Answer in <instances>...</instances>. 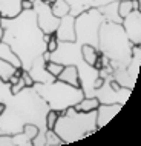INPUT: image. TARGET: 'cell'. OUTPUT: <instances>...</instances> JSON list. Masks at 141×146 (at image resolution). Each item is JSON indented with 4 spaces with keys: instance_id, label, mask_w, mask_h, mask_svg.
Masks as SVG:
<instances>
[{
    "instance_id": "cell-1",
    "label": "cell",
    "mask_w": 141,
    "mask_h": 146,
    "mask_svg": "<svg viewBox=\"0 0 141 146\" xmlns=\"http://www.w3.org/2000/svg\"><path fill=\"white\" fill-rule=\"evenodd\" d=\"M6 108L0 114V134H18L25 123H35L40 128L38 135L32 140V146L45 145V117L49 106L32 86L13 94L5 102Z\"/></svg>"
},
{
    "instance_id": "cell-2",
    "label": "cell",
    "mask_w": 141,
    "mask_h": 146,
    "mask_svg": "<svg viewBox=\"0 0 141 146\" xmlns=\"http://www.w3.org/2000/svg\"><path fill=\"white\" fill-rule=\"evenodd\" d=\"M0 25L3 28L2 40L20 58L22 69L28 71L32 62L46 49L45 34L37 25L34 9H23L13 19H2Z\"/></svg>"
},
{
    "instance_id": "cell-3",
    "label": "cell",
    "mask_w": 141,
    "mask_h": 146,
    "mask_svg": "<svg viewBox=\"0 0 141 146\" xmlns=\"http://www.w3.org/2000/svg\"><path fill=\"white\" fill-rule=\"evenodd\" d=\"M98 51L109 58L113 69H126L132 57V43L118 22L104 20L98 29Z\"/></svg>"
},
{
    "instance_id": "cell-4",
    "label": "cell",
    "mask_w": 141,
    "mask_h": 146,
    "mask_svg": "<svg viewBox=\"0 0 141 146\" xmlns=\"http://www.w3.org/2000/svg\"><path fill=\"white\" fill-rule=\"evenodd\" d=\"M52 129L61 139L63 145L83 140L91 134L98 131V128H97V114L95 111L80 112L74 106H69L58 115Z\"/></svg>"
},
{
    "instance_id": "cell-5",
    "label": "cell",
    "mask_w": 141,
    "mask_h": 146,
    "mask_svg": "<svg viewBox=\"0 0 141 146\" xmlns=\"http://www.w3.org/2000/svg\"><path fill=\"white\" fill-rule=\"evenodd\" d=\"M32 88L48 103L49 109L58 111L60 114L69 106H75L84 97V92L81 88L68 85L65 82L57 80V78L52 82H48V83H37L35 82Z\"/></svg>"
},
{
    "instance_id": "cell-6",
    "label": "cell",
    "mask_w": 141,
    "mask_h": 146,
    "mask_svg": "<svg viewBox=\"0 0 141 146\" xmlns=\"http://www.w3.org/2000/svg\"><path fill=\"white\" fill-rule=\"evenodd\" d=\"M103 22L104 17L98 8H91L75 15V42L80 46L88 43L98 48V29Z\"/></svg>"
},
{
    "instance_id": "cell-7",
    "label": "cell",
    "mask_w": 141,
    "mask_h": 146,
    "mask_svg": "<svg viewBox=\"0 0 141 146\" xmlns=\"http://www.w3.org/2000/svg\"><path fill=\"white\" fill-rule=\"evenodd\" d=\"M132 89L126 88V86H121L117 80H112L107 83V80H104V85L100 89L95 91V96L98 98L100 103H120L123 105L127 102V98L130 97Z\"/></svg>"
},
{
    "instance_id": "cell-8",
    "label": "cell",
    "mask_w": 141,
    "mask_h": 146,
    "mask_svg": "<svg viewBox=\"0 0 141 146\" xmlns=\"http://www.w3.org/2000/svg\"><path fill=\"white\" fill-rule=\"evenodd\" d=\"M34 13L37 17V25L43 34H54L60 23V19L55 17L51 11V6L43 0H34Z\"/></svg>"
},
{
    "instance_id": "cell-9",
    "label": "cell",
    "mask_w": 141,
    "mask_h": 146,
    "mask_svg": "<svg viewBox=\"0 0 141 146\" xmlns=\"http://www.w3.org/2000/svg\"><path fill=\"white\" fill-rule=\"evenodd\" d=\"M121 26L124 34L132 45H141V11L132 9L127 15L121 19Z\"/></svg>"
},
{
    "instance_id": "cell-10",
    "label": "cell",
    "mask_w": 141,
    "mask_h": 146,
    "mask_svg": "<svg viewBox=\"0 0 141 146\" xmlns=\"http://www.w3.org/2000/svg\"><path fill=\"white\" fill-rule=\"evenodd\" d=\"M75 17L70 14H66L60 17V23H58L55 29V37L58 42H74L75 40Z\"/></svg>"
},
{
    "instance_id": "cell-11",
    "label": "cell",
    "mask_w": 141,
    "mask_h": 146,
    "mask_svg": "<svg viewBox=\"0 0 141 146\" xmlns=\"http://www.w3.org/2000/svg\"><path fill=\"white\" fill-rule=\"evenodd\" d=\"M121 108H123V105H120V103H100L95 109L97 128L101 129L103 126H106L117 114L121 111Z\"/></svg>"
},
{
    "instance_id": "cell-12",
    "label": "cell",
    "mask_w": 141,
    "mask_h": 146,
    "mask_svg": "<svg viewBox=\"0 0 141 146\" xmlns=\"http://www.w3.org/2000/svg\"><path fill=\"white\" fill-rule=\"evenodd\" d=\"M69 5V14L70 15H78L83 11H88L91 8H100V6H104L107 3H112V2H118V0H66Z\"/></svg>"
},
{
    "instance_id": "cell-13",
    "label": "cell",
    "mask_w": 141,
    "mask_h": 146,
    "mask_svg": "<svg viewBox=\"0 0 141 146\" xmlns=\"http://www.w3.org/2000/svg\"><path fill=\"white\" fill-rule=\"evenodd\" d=\"M45 60L40 57H37L35 60L32 62V65H31V68L28 69V72L32 76L34 82H37V83H48V82H52L55 80L51 74L48 72V71L45 69Z\"/></svg>"
},
{
    "instance_id": "cell-14",
    "label": "cell",
    "mask_w": 141,
    "mask_h": 146,
    "mask_svg": "<svg viewBox=\"0 0 141 146\" xmlns=\"http://www.w3.org/2000/svg\"><path fill=\"white\" fill-rule=\"evenodd\" d=\"M57 80L65 82V83L72 85V86H77V88H81L80 74H78V68L75 65H63V69L57 76Z\"/></svg>"
},
{
    "instance_id": "cell-15",
    "label": "cell",
    "mask_w": 141,
    "mask_h": 146,
    "mask_svg": "<svg viewBox=\"0 0 141 146\" xmlns=\"http://www.w3.org/2000/svg\"><path fill=\"white\" fill-rule=\"evenodd\" d=\"M22 0H0L2 19H13L22 13Z\"/></svg>"
},
{
    "instance_id": "cell-16",
    "label": "cell",
    "mask_w": 141,
    "mask_h": 146,
    "mask_svg": "<svg viewBox=\"0 0 141 146\" xmlns=\"http://www.w3.org/2000/svg\"><path fill=\"white\" fill-rule=\"evenodd\" d=\"M0 58L2 60H6L9 62L11 65H14L15 68H22V63H20V58L15 56V52L11 49V46L5 42H0Z\"/></svg>"
},
{
    "instance_id": "cell-17",
    "label": "cell",
    "mask_w": 141,
    "mask_h": 146,
    "mask_svg": "<svg viewBox=\"0 0 141 146\" xmlns=\"http://www.w3.org/2000/svg\"><path fill=\"white\" fill-rule=\"evenodd\" d=\"M118 2H112V3H107L104 6H100L98 11L103 14L104 20H109V22H118L121 23V17L118 15Z\"/></svg>"
},
{
    "instance_id": "cell-18",
    "label": "cell",
    "mask_w": 141,
    "mask_h": 146,
    "mask_svg": "<svg viewBox=\"0 0 141 146\" xmlns=\"http://www.w3.org/2000/svg\"><path fill=\"white\" fill-rule=\"evenodd\" d=\"M80 52H81V58H83V62L88 63V65H91V66H94V63H95L97 57H98L100 51H98V48H95V46L84 43V45H81Z\"/></svg>"
},
{
    "instance_id": "cell-19",
    "label": "cell",
    "mask_w": 141,
    "mask_h": 146,
    "mask_svg": "<svg viewBox=\"0 0 141 146\" xmlns=\"http://www.w3.org/2000/svg\"><path fill=\"white\" fill-rule=\"evenodd\" d=\"M98 105H100L98 98H97L95 96H92V97H83L74 108H75L77 111H80V112H88V111H95Z\"/></svg>"
},
{
    "instance_id": "cell-20",
    "label": "cell",
    "mask_w": 141,
    "mask_h": 146,
    "mask_svg": "<svg viewBox=\"0 0 141 146\" xmlns=\"http://www.w3.org/2000/svg\"><path fill=\"white\" fill-rule=\"evenodd\" d=\"M51 11L55 17H63V15L69 14V5L66 0H55V2L51 5Z\"/></svg>"
},
{
    "instance_id": "cell-21",
    "label": "cell",
    "mask_w": 141,
    "mask_h": 146,
    "mask_svg": "<svg viewBox=\"0 0 141 146\" xmlns=\"http://www.w3.org/2000/svg\"><path fill=\"white\" fill-rule=\"evenodd\" d=\"M15 69H17V68H15L14 65H11L9 62L2 60V58H0V78H2L3 82L9 80V77L15 72Z\"/></svg>"
},
{
    "instance_id": "cell-22",
    "label": "cell",
    "mask_w": 141,
    "mask_h": 146,
    "mask_svg": "<svg viewBox=\"0 0 141 146\" xmlns=\"http://www.w3.org/2000/svg\"><path fill=\"white\" fill-rule=\"evenodd\" d=\"M22 132L25 134L26 139L31 140V143H32V140L38 135V132H40V128H38V126L35 125V123H25V125H23Z\"/></svg>"
},
{
    "instance_id": "cell-23",
    "label": "cell",
    "mask_w": 141,
    "mask_h": 146,
    "mask_svg": "<svg viewBox=\"0 0 141 146\" xmlns=\"http://www.w3.org/2000/svg\"><path fill=\"white\" fill-rule=\"evenodd\" d=\"M58 145H63L61 139L54 132V129H46V132H45V146H58Z\"/></svg>"
},
{
    "instance_id": "cell-24",
    "label": "cell",
    "mask_w": 141,
    "mask_h": 146,
    "mask_svg": "<svg viewBox=\"0 0 141 146\" xmlns=\"http://www.w3.org/2000/svg\"><path fill=\"white\" fill-rule=\"evenodd\" d=\"M118 15L121 19L134 9V0H118Z\"/></svg>"
},
{
    "instance_id": "cell-25",
    "label": "cell",
    "mask_w": 141,
    "mask_h": 146,
    "mask_svg": "<svg viewBox=\"0 0 141 146\" xmlns=\"http://www.w3.org/2000/svg\"><path fill=\"white\" fill-rule=\"evenodd\" d=\"M45 69L48 71L54 78H57V76L61 72V69H63V65L58 63V62H54V60H48L45 63Z\"/></svg>"
},
{
    "instance_id": "cell-26",
    "label": "cell",
    "mask_w": 141,
    "mask_h": 146,
    "mask_svg": "<svg viewBox=\"0 0 141 146\" xmlns=\"http://www.w3.org/2000/svg\"><path fill=\"white\" fill-rule=\"evenodd\" d=\"M58 115H60V112L54 111V109H49V111L46 112V117H45V126H46V129H52L54 128V125H55Z\"/></svg>"
},
{
    "instance_id": "cell-27",
    "label": "cell",
    "mask_w": 141,
    "mask_h": 146,
    "mask_svg": "<svg viewBox=\"0 0 141 146\" xmlns=\"http://www.w3.org/2000/svg\"><path fill=\"white\" fill-rule=\"evenodd\" d=\"M13 94H11V85L9 82H3L2 78H0V102H5Z\"/></svg>"
},
{
    "instance_id": "cell-28",
    "label": "cell",
    "mask_w": 141,
    "mask_h": 146,
    "mask_svg": "<svg viewBox=\"0 0 141 146\" xmlns=\"http://www.w3.org/2000/svg\"><path fill=\"white\" fill-rule=\"evenodd\" d=\"M58 46V38L55 37V34H51L48 42H46V51H49V52H54V51L57 49Z\"/></svg>"
},
{
    "instance_id": "cell-29",
    "label": "cell",
    "mask_w": 141,
    "mask_h": 146,
    "mask_svg": "<svg viewBox=\"0 0 141 146\" xmlns=\"http://www.w3.org/2000/svg\"><path fill=\"white\" fill-rule=\"evenodd\" d=\"M22 78H23V82H25V86H26V88H31V86L35 83L32 76H31V74H29L26 69H22Z\"/></svg>"
},
{
    "instance_id": "cell-30",
    "label": "cell",
    "mask_w": 141,
    "mask_h": 146,
    "mask_svg": "<svg viewBox=\"0 0 141 146\" xmlns=\"http://www.w3.org/2000/svg\"><path fill=\"white\" fill-rule=\"evenodd\" d=\"M26 86H25V82H23V78L20 76V78H18V82H15L14 85H11V94H17V92H20L22 89H25Z\"/></svg>"
},
{
    "instance_id": "cell-31",
    "label": "cell",
    "mask_w": 141,
    "mask_h": 146,
    "mask_svg": "<svg viewBox=\"0 0 141 146\" xmlns=\"http://www.w3.org/2000/svg\"><path fill=\"white\" fill-rule=\"evenodd\" d=\"M34 3L29 2V0H22V9H32Z\"/></svg>"
},
{
    "instance_id": "cell-32",
    "label": "cell",
    "mask_w": 141,
    "mask_h": 146,
    "mask_svg": "<svg viewBox=\"0 0 141 146\" xmlns=\"http://www.w3.org/2000/svg\"><path fill=\"white\" fill-rule=\"evenodd\" d=\"M5 108H6V105L3 103V102H0V114H2L3 111H5Z\"/></svg>"
},
{
    "instance_id": "cell-33",
    "label": "cell",
    "mask_w": 141,
    "mask_h": 146,
    "mask_svg": "<svg viewBox=\"0 0 141 146\" xmlns=\"http://www.w3.org/2000/svg\"><path fill=\"white\" fill-rule=\"evenodd\" d=\"M43 2H45V3H48V5L51 6V5H52V3H54V2H55V0H43Z\"/></svg>"
},
{
    "instance_id": "cell-34",
    "label": "cell",
    "mask_w": 141,
    "mask_h": 146,
    "mask_svg": "<svg viewBox=\"0 0 141 146\" xmlns=\"http://www.w3.org/2000/svg\"><path fill=\"white\" fill-rule=\"evenodd\" d=\"M2 38H3V28H2V25H0V42H2Z\"/></svg>"
},
{
    "instance_id": "cell-35",
    "label": "cell",
    "mask_w": 141,
    "mask_h": 146,
    "mask_svg": "<svg viewBox=\"0 0 141 146\" xmlns=\"http://www.w3.org/2000/svg\"><path fill=\"white\" fill-rule=\"evenodd\" d=\"M0 20H2V15H0Z\"/></svg>"
},
{
    "instance_id": "cell-36",
    "label": "cell",
    "mask_w": 141,
    "mask_h": 146,
    "mask_svg": "<svg viewBox=\"0 0 141 146\" xmlns=\"http://www.w3.org/2000/svg\"><path fill=\"white\" fill-rule=\"evenodd\" d=\"M136 2H141V0H136Z\"/></svg>"
}]
</instances>
